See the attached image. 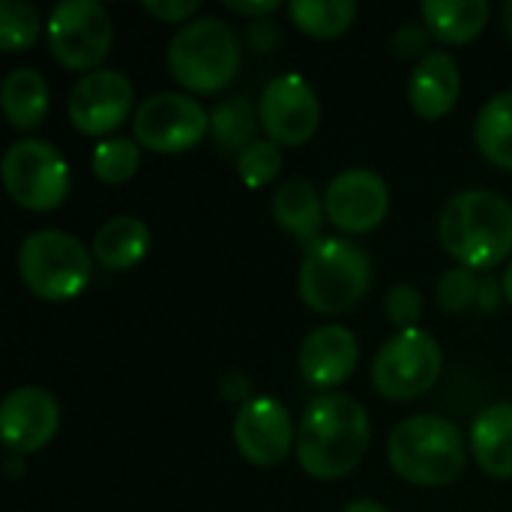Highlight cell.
<instances>
[{
	"mask_svg": "<svg viewBox=\"0 0 512 512\" xmlns=\"http://www.w3.org/2000/svg\"><path fill=\"white\" fill-rule=\"evenodd\" d=\"M372 441L366 408L345 396L327 393L306 405L297 429V459L312 480H342L363 462Z\"/></svg>",
	"mask_w": 512,
	"mask_h": 512,
	"instance_id": "1",
	"label": "cell"
},
{
	"mask_svg": "<svg viewBox=\"0 0 512 512\" xmlns=\"http://www.w3.org/2000/svg\"><path fill=\"white\" fill-rule=\"evenodd\" d=\"M441 243L468 270H492L512 252V204L495 192L468 189L441 213Z\"/></svg>",
	"mask_w": 512,
	"mask_h": 512,
	"instance_id": "2",
	"label": "cell"
},
{
	"mask_svg": "<svg viewBox=\"0 0 512 512\" xmlns=\"http://www.w3.org/2000/svg\"><path fill=\"white\" fill-rule=\"evenodd\" d=\"M387 456L402 480L423 489L450 486L465 471L462 432L450 420L432 414L402 420L387 441Z\"/></svg>",
	"mask_w": 512,
	"mask_h": 512,
	"instance_id": "3",
	"label": "cell"
},
{
	"mask_svg": "<svg viewBox=\"0 0 512 512\" xmlns=\"http://www.w3.org/2000/svg\"><path fill=\"white\" fill-rule=\"evenodd\" d=\"M372 285L369 255L345 240L324 237L312 249H306L300 267V297L318 315H342L351 312Z\"/></svg>",
	"mask_w": 512,
	"mask_h": 512,
	"instance_id": "4",
	"label": "cell"
},
{
	"mask_svg": "<svg viewBox=\"0 0 512 512\" xmlns=\"http://www.w3.org/2000/svg\"><path fill=\"white\" fill-rule=\"evenodd\" d=\"M168 69L192 93H219L240 72V39L219 18L189 21L168 45Z\"/></svg>",
	"mask_w": 512,
	"mask_h": 512,
	"instance_id": "5",
	"label": "cell"
},
{
	"mask_svg": "<svg viewBox=\"0 0 512 512\" xmlns=\"http://www.w3.org/2000/svg\"><path fill=\"white\" fill-rule=\"evenodd\" d=\"M18 276L39 300H72L93 276V252L66 231L42 228L33 231L18 249Z\"/></svg>",
	"mask_w": 512,
	"mask_h": 512,
	"instance_id": "6",
	"label": "cell"
},
{
	"mask_svg": "<svg viewBox=\"0 0 512 512\" xmlns=\"http://www.w3.org/2000/svg\"><path fill=\"white\" fill-rule=\"evenodd\" d=\"M444 369L441 345L426 330H399L372 360V384L384 399L408 402L426 396Z\"/></svg>",
	"mask_w": 512,
	"mask_h": 512,
	"instance_id": "7",
	"label": "cell"
},
{
	"mask_svg": "<svg viewBox=\"0 0 512 512\" xmlns=\"http://www.w3.org/2000/svg\"><path fill=\"white\" fill-rule=\"evenodd\" d=\"M3 183L18 207L48 213L69 195V165L54 144L24 138L3 156Z\"/></svg>",
	"mask_w": 512,
	"mask_h": 512,
	"instance_id": "8",
	"label": "cell"
},
{
	"mask_svg": "<svg viewBox=\"0 0 512 512\" xmlns=\"http://www.w3.org/2000/svg\"><path fill=\"white\" fill-rule=\"evenodd\" d=\"M114 42L111 15L96 0H63L48 18V48L72 72L99 69Z\"/></svg>",
	"mask_w": 512,
	"mask_h": 512,
	"instance_id": "9",
	"label": "cell"
},
{
	"mask_svg": "<svg viewBox=\"0 0 512 512\" xmlns=\"http://www.w3.org/2000/svg\"><path fill=\"white\" fill-rule=\"evenodd\" d=\"M135 141L153 153H186L210 132V114L186 93H153L132 117Z\"/></svg>",
	"mask_w": 512,
	"mask_h": 512,
	"instance_id": "10",
	"label": "cell"
},
{
	"mask_svg": "<svg viewBox=\"0 0 512 512\" xmlns=\"http://www.w3.org/2000/svg\"><path fill=\"white\" fill-rule=\"evenodd\" d=\"M258 117L267 141L279 147H303L321 123L318 93L297 72L279 75L264 87Z\"/></svg>",
	"mask_w": 512,
	"mask_h": 512,
	"instance_id": "11",
	"label": "cell"
},
{
	"mask_svg": "<svg viewBox=\"0 0 512 512\" xmlns=\"http://www.w3.org/2000/svg\"><path fill=\"white\" fill-rule=\"evenodd\" d=\"M327 219L345 234L375 231L390 210V189L384 177L369 168H348L336 174L324 192Z\"/></svg>",
	"mask_w": 512,
	"mask_h": 512,
	"instance_id": "12",
	"label": "cell"
},
{
	"mask_svg": "<svg viewBox=\"0 0 512 512\" xmlns=\"http://www.w3.org/2000/svg\"><path fill=\"white\" fill-rule=\"evenodd\" d=\"M132 84L117 69L87 72L69 93L66 111L81 135H111L132 111Z\"/></svg>",
	"mask_w": 512,
	"mask_h": 512,
	"instance_id": "13",
	"label": "cell"
},
{
	"mask_svg": "<svg viewBox=\"0 0 512 512\" xmlns=\"http://www.w3.org/2000/svg\"><path fill=\"white\" fill-rule=\"evenodd\" d=\"M294 444L291 414L270 396L249 399L234 417V447L255 468H276L288 459Z\"/></svg>",
	"mask_w": 512,
	"mask_h": 512,
	"instance_id": "14",
	"label": "cell"
},
{
	"mask_svg": "<svg viewBox=\"0 0 512 512\" xmlns=\"http://www.w3.org/2000/svg\"><path fill=\"white\" fill-rule=\"evenodd\" d=\"M60 429L57 399L42 387H18L3 399L0 438L12 456H30L42 450Z\"/></svg>",
	"mask_w": 512,
	"mask_h": 512,
	"instance_id": "15",
	"label": "cell"
},
{
	"mask_svg": "<svg viewBox=\"0 0 512 512\" xmlns=\"http://www.w3.org/2000/svg\"><path fill=\"white\" fill-rule=\"evenodd\" d=\"M360 363V342L348 327L324 324L303 339L300 375L315 390H333L345 384Z\"/></svg>",
	"mask_w": 512,
	"mask_h": 512,
	"instance_id": "16",
	"label": "cell"
},
{
	"mask_svg": "<svg viewBox=\"0 0 512 512\" xmlns=\"http://www.w3.org/2000/svg\"><path fill=\"white\" fill-rule=\"evenodd\" d=\"M459 90L462 78L456 60L447 51H429L411 72L408 102L423 120H441L456 108Z\"/></svg>",
	"mask_w": 512,
	"mask_h": 512,
	"instance_id": "17",
	"label": "cell"
},
{
	"mask_svg": "<svg viewBox=\"0 0 512 512\" xmlns=\"http://www.w3.org/2000/svg\"><path fill=\"white\" fill-rule=\"evenodd\" d=\"M471 453L492 480H512V405H489L471 426Z\"/></svg>",
	"mask_w": 512,
	"mask_h": 512,
	"instance_id": "18",
	"label": "cell"
},
{
	"mask_svg": "<svg viewBox=\"0 0 512 512\" xmlns=\"http://www.w3.org/2000/svg\"><path fill=\"white\" fill-rule=\"evenodd\" d=\"M273 216L282 231H288L297 243L312 249L321 237L324 225V201L318 198L315 186L309 180H288L273 195Z\"/></svg>",
	"mask_w": 512,
	"mask_h": 512,
	"instance_id": "19",
	"label": "cell"
},
{
	"mask_svg": "<svg viewBox=\"0 0 512 512\" xmlns=\"http://www.w3.org/2000/svg\"><path fill=\"white\" fill-rule=\"evenodd\" d=\"M423 27L429 36L447 45H468L474 42L489 24V3L486 0H426L420 6Z\"/></svg>",
	"mask_w": 512,
	"mask_h": 512,
	"instance_id": "20",
	"label": "cell"
},
{
	"mask_svg": "<svg viewBox=\"0 0 512 512\" xmlns=\"http://www.w3.org/2000/svg\"><path fill=\"white\" fill-rule=\"evenodd\" d=\"M0 105H3L6 120H9L15 129H21V132L36 129V126L45 120L48 105H51V90H48L45 75L36 72V69H30V66L12 69V72L3 78Z\"/></svg>",
	"mask_w": 512,
	"mask_h": 512,
	"instance_id": "21",
	"label": "cell"
},
{
	"mask_svg": "<svg viewBox=\"0 0 512 512\" xmlns=\"http://www.w3.org/2000/svg\"><path fill=\"white\" fill-rule=\"evenodd\" d=\"M150 252V228L138 216H114L93 237V258L105 270H132Z\"/></svg>",
	"mask_w": 512,
	"mask_h": 512,
	"instance_id": "22",
	"label": "cell"
},
{
	"mask_svg": "<svg viewBox=\"0 0 512 512\" xmlns=\"http://www.w3.org/2000/svg\"><path fill=\"white\" fill-rule=\"evenodd\" d=\"M477 150L498 168L512 171V90L492 96L474 123Z\"/></svg>",
	"mask_w": 512,
	"mask_h": 512,
	"instance_id": "23",
	"label": "cell"
},
{
	"mask_svg": "<svg viewBox=\"0 0 512 512\" xmlns=\"http://www.w3.org/2000/svg\"><path fill=\"white\" fill-rule=\"evenodd\" d=\"M501 288L495 279H477L468 267H453L438 282V306L450 315H462L468 309L495 312Z\"/></svg>",
	"mask_w": 512,
	"mask_h": 512,
	"instance_id": "24",
	"label": "cell"
},
{
	"mask_svg": "<svg viewBox=\"0 0 512 512\" xmlns=\"http://www.w3.org/2000/svg\"><path fill=\"white\" fill-rule=\"evenodd\" d=\"M291 21L315 36V39H333L342 36L354 18H357V3L354 0H294L288 6Z\"/></svg>",
	"mask_w": 512,
	"mask_h": 512,
	"instance_id": "25",
	"label": "cell"
},
{
	"mask_svg": "<svg viewBox=\"0 0 512 512\" xmlns=\"http://www.w3.org/2000/svg\"><path fill=\"white\" fill-rule=\"evenodd\" d=\"M261 117L255 114L252 102L249 99H228L222 102L213 114H210V135L216 141L219 150L225 153H243L255 138V129H258Z\"/></svg>",
	"mask_w": 512,
	"mask_h": 512,
	"instance_id": "26",
	"label": "cell"
},
{
	"mask_svg": "<svg viewBox=\"0 0 512 512\" xmlns=\"http://www.w3.org/2000/svg\"><path fill=\"white\" fill-rule=\"evenodd\" d=\"M90 165H93V174L108 183V186H117V183H126L135 177L138 165H141V144L132 141V138H105L96 144L93 156H90Z\"/></svg>",
	"mask_w": 512,
	"mask_h": 512,
	"instance_id": "27",
	"label": "cell"
},
{
	"mask_svg": "<svg viewBox=\"0 0 512 512\" xmlns=\"http://www.w3.org/2000/svg\"><path fill=\"white\" fill-rule=\"evenodd\" d=\"M42 30L39 12L30 3L21 0H3L0 3V48L15 54V51H27L36 45Z\"/></svg>",
	"mask_w": 512,
	"mask_h": 512,
	"instance_id": "28",
	"label": "cell"
},
{
	"mask_svg": "<svg viewBox=\"0 0 512 512\" xmlns=\"http://www.w3.org/2000/svg\"><path fill=\"white\" fill-rule=\"evenodd\" d=\"M282 171V150L273 141H252L237 156V174L249 189H261L276 180Z\"/></svg>",
	"mask_w": 512,
	"mask_h": 512,
	"instance_id": "29",
	"label": "cell"
},
{
	"mask_svg": "<svg viewBox=\"0 0 512 512\" xmlns=\"http://www.w3.org/2000/svg\"><path fill=\"white\" fill-rule=\"evenodd\" d=\"M384 312L399 330H414L423 318V294L414 285H393L384 297Z\"/></svg>",
	"mask_w": 512,
	"mask_h": 512,
	"instance_id": "30",
	"label": "cell"
},
{
	"mask_svg": "<svg viewBox=\"0 0 512 512\" xmlns=\"http://www.w3.org/2000/svg\"><path fill=\"white\" fill-rule=\"evenodd\" d=\"M144 12L162 24H180L198 12V0H177V3L174 0H153V3H144Z\"/></svg>",
	"mask_w": 512,
	"mask_h": 512,
	"instance_id": "31",
	"label": "cell"
},
{
	"mask_svg": "<svg viewBox=\"0 0 512 512\" xmlns=\"http://www.w3.org/2000/svg\"><path fill=\"white\" fill-rule=\"evenodd\" d=\"M426 45H429V30L423 24H405L393 36V48H396L399 57H417V54L426 57L429 54Z\"/></svg>",
	"mask_w": 512,
	"mask_h": 512,
	"instance_id": "32",
	"label": "cell"
},
{
	"mask_svg": "<svg viewBox=\"0 0 512 512\" xmlns=\"http://www.w3.org/2000/svg\"><path fill=\"white\" fill-rule=\"evenodd\" d=\"M228 9L240 12V15H270L279 9V0H258V3H246V0H228Z\"/></svg>",
	"mask_w": 512,
	"mask_h": 512,
	"instance_id": "33",
	"label": "cell"
},
{
	"mask_svg": "<svg viewBox=\"0 0 512 512\" xmlns=\"http://www.w3.org/2000/svg\"><path fill=\"white\" fill-rule=\"evenodd\" d=\"M249 39H252V45H255L258 51H267V48L276 42V30H273V24L258 21V24L249 27Z\"/></svg>",
	"mask_w": 512,
	"mask_h": 512,
	"instance_id": "34",
	"label": "cell"
},
{
	"mask_svg": "<svg viewBox=\"0 0 512 512\" xmlns=\"http://www.w3.org/2000/svg\"><path fill=\"white\" fill-rule=\"evenodd\" d=\"M24 471H27V465H24V459H21V456H12V459L6 462V477H9V480H18Z\"/></svg>",
	"mask_w": 512,
	"mask_h": 512,
	"instance_id": "35",
	"label": "cell"
},
{
	"mask_svg": "<svg viewBox=\"0 0 512 512\" xmlns=\"http://www.w3.org/2000/svg\"><path fill=\"white\" fill-rule=\"evenodd\" d=\"M342 512H387L381 504H375V501H351L348 507Z\"/></svg>",
	"mask_w": 512,
	"mask_h": 512,
	"instance_id": "36",
	"label": "cell"
},
{
	"mask_svg": "<svg viewBox=\"0 0 512 512\" xmlns=\"http://www.w3.org/2000/svg\"><path fill=\"white\" fill-rule=\"evenodd\" d=\"M501 291H504V297L510 300L512 306V264L507 267V273H504V282H501Z\"/></svg>",
	"mask_w": 512,
	"mask_h": 512,
	"instance_id": "37",
	"label": "cell"
},
{
	"mask_svg": "<svg viewBox=\"0 0 512 512\" xmlns=\"http://www.w3.org/2000/svg\"><path fill=\"white\" fill-rule=\"evenodd\" d=\"M504 27H507V33L512 36V0L504 3Z\"/></svg>",
	"mask_w": 512,
	"mask_h": 512,
	"instance_id": "38",
	"label": "cell"
}]
</instances>
